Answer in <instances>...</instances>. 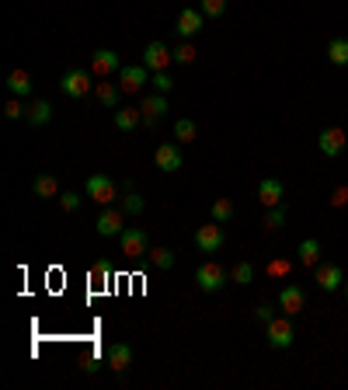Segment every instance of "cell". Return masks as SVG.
<instances>
[{
  "label": "cell",
  "instance_id": "cell-17",
  "mask_svg": "<svg viewBox=\"0 0 348 390\" xmlns=\"http://www.w3.org/2000/svg\"><path fill=\"white\" fill-rule=\"evenodd\" d=\"M105 362H108V369H112V373H126L129 366H132V345H126V342H112V345H108Z\"/></svg>",
  "mask_w": 348,
  "mask_h": 390
},
{
  "label": "cell",
  "instance_id": "cell-24",
  "mask_svg": "<svg viewBox=\"0 0 348 390\" xmlns=\"http://www.w3.org/2000/svg\"><path fill=\"white\" fill-rule=\"evenodd\" d=\"M25 119H28L32 126H49V122H53V105H49V101H35Z\"/></svg>",
  "mask_w": 348,
  "mask_h": 390
},
{
  "label": "cell",
  "instance_id": "cell-2",
  "mask_svg": "<svg viewBox=\"0 0 348 390\" xmlns=\"http://www.w3.org/2000/svg\"><path fill=\"white\" fill-rule=\"evenodd\" d=\"M60 91L66 98H73V101H80V98H88L95 91V80H91V70H66L63 77H60Z\"/></svg>",
  "mask_w": 348,
  "mask_h": 390
},
{
  "label": "cell",
  "instance_id": "cell-40",
  "mask_svg": "<svg viewBox=\"0 0 348 390\" xmlns=\"http://www.w3.org/2000/svg\"><path fill=\"white\" fill-rule=\"evenodd\" d=\"M108 275H112V265H108V261H97L95 268H91V279H95V283L108 279Z\"/></svg>",
  "mask_w": 348,
  "mask_h": 390
},
{
  "label": "cell",
  "instance_id": "cell-35",
  "mask_svg": "<svg viewBox=\"0 0 348 390\" xmlns=\"http://www.w3.org/2000/svg\"><path fill=\"white\" fill-rule=\"evenodd\" d=\"M150 84H154V88H157L160 95H167V91H171V88H174V77H171V73H167V70H160V73H154V77H150Z\"/></svg>",
  "mask_w": 348,
  "mask_h": 390
},
{
  "label": "cell",
  "instance_id": "cell-39",
  "mask_svg": "<svg viewBox=\"0 0 348 390\" xmlns=\"http://www.w3.org/2000/svg\"><path fill=\"white\" fill-rule=\"evenodd\" d=\"M254 317H258V321H265V325H268V321H272V317H275V310H272V303H258V307H254Z\"/></svg>",
  "mask_w": 348,
  "mask_h": 390
},
{
  "label": "cell",
  "instance_id": "cell-27",
  "mask_svg": "<svg viewBox=\"0 0 348 390\" xmlns=\"http://www.w3.org/2000/svg\"><path fill=\"white\" fill-rule=\"evenodd\" d=\"M254 279V265L251 261H241V265H233L230 268V283H237V286H251Z\"/></svg>",
  "mask_w": 348,
  "mask_h": 390
},
{
  "label": "cell",
  "instance_id": "cell-5",
  "mask_svg": "<svg viewBox=\"0 0 348 390\" xmlns=\"http://www.w3.org/2000/svg\"><path fill=\"white\" fill-rule=\"evenodd\" d=\"M150 84V70L143 63H122L119 70V88H122V95H136V91H143Z\"/></svg>",
  "mask_w": 348,
  "mask_h": 390
},
{
  "label": "cell",
  "instance_id": "cell-31",
  "mask_svg": "<svg viewBox=\"0 0 348 390\" xmlns=\"http://www.w3.org/2000/svg\"><path fill=\"white\" fill-rule=\"evenodd\" d=\"M150 261H154V268H174L178 255L171 248H150Z\"/></svg>",
  "mask_w": 348,
  "mask_h": 390
},
{
  "label": "cell",
  "instance_id": "cell-29",
  "mask_svg": "<svg viewBox=\"0 0 348 390\" xmlns=\"http://www.w3.org/2000/svg\"><path fill=\"white\" fill-rule=\"evenodd\" d=\"M122 213H126V216H139V213H143V195L132 192V185L122 192Z\"/></svg>",
  "mask_w": 348,
  "mask_h": 390
},
{
  "label": "cell",
  "instance_id": "cell-13",
  "mask_svg": "<svg viewBox=\"0 0 348 390\" xmlns=\"http://www.w3.org/2000/svg\"><path fill=\"white\" fill-rule=\"evenodd\" d=\"M171 60H174V53H171L164 42H150V46L143 49V60H139V63L147 66L150 73H160V70H167Z\"/></svg>",
  "mask_w": 348,
  "mask_h": 390
},
{
  "label": "cell",
  "instance_id": "cell-11",
  "mask_svg": "<svg viewBox=\"0 0 348 390\" xmlns=\"http://www.w3.org/2000/svg\"><path fill=\"white\" fill-rule=\"evenodd\" d=\"M275 307H283V314L296 317V314H303V307H307V292L300 290L296 283H285L283 290H279V300H275Z\"/></svg>",
  "mask_w": 348,
  "mask_h": 390
},
{
  "label": "cell",
  "instance_id": "cell-28",
  "mask_svg": "<svg viewBox=\"0 0 348 390\" xmlns=\"http://www.w3.org/2000/svg\"><path fill=\"white\" fill-rule=\"evenodd\" d=\"M261 227L268 230V233H272V230H283V227H285V209H283V206H272V209H265V220H261Z\"/></svg>",
  "mask_w": 348,
  "mask_h": 390
},
{
  "label": "cell",
  "instance_id": "cell-1",
  "mask_svg": "<svg viewBox=\"0 0 348 390\" xmlns=\"http://www.w3.org/2000/svg\"><path fill=\"white\" fill-rule=\"evenodd\" d=\"M226 283H230V272L223 265H216V261H202L195 268V286L202 292H220Z\"/></svg>",
  "mask_w": 348,
  "mask_h": 390
},
{
  "label": "cell",
  "instance_id": "cell-6",
  "mask_svg": "<svg viewBox=\"0 0 348 390\" xmlns=\"http://www.w3.org/2000/svg\"><path fill=\"white\" fill-rule=\"evenodd\" d=\"M126 230V213L122 209H112V206H101L95 220V233L97 237H119Z\"/></svg>",
  "mask_w": 348,
  "mask_h": 390
},
{
  "label": "cell",
  "instance_id": "cell-33",
  "mask_svg": "<svg viewBox=\"0 0 348 390\" xmlns=\"http://www.w3.org/2000/svg\"><path fill=\"white\" fill-rule=\"evenodd\" d=\"M195 56H199V53H195V46H191V42H181V46L174 49V63H181V66L195 63Z\"/></svg>",
  "mask_w": 348,
  "mask_h": 390
},
{
  "label": "cell",
  "instance_id": "cell-21",
  "mask_svg": "<svg viewBox=\"0 0 348 390\" xmlns=\"http://www.w3.org/2000/svg\"><path fill=\"white\" fill-rule=\"evenodd\" d=\"M119 95H122V88L112 84L108 77H101V80L95 84V98L105 105V108H119Z\"/></svg>",
  "mask_w": 348,
  "mask_h": 390
},
{
  "label": "cell",
  "instance_id": "cell-25",
  "mask_svg": "<svg viewBox=\"0 0 348 390\" xmlns=\"http://www.w3.org/2000/svg\"><path fill=\"white\" fill-rule=\"evenodd\" d=\"M327 60L334 66H348V38H331L327 42Z\"/></svg>",
  "mask_w": 348,
  "mask_h": 390
},
{
  "label": "cell",
  "instance_id": "cell-10",
  "mask_svg": "<svg viewBox=\"0 0 348 390\" xmlns=\"http://www.w3.org/2000/svg\"><path fill=\"white\" fill-rule=\"evenodd\" d=\"M154 164H157L164 174H174L185 167V154H181V143H160L154 150Z\"/></svg>",
  "mask_w": 348,
  "mask_h": 390
},
{
  "label": "cell",
  "instance_id": "cell-34",
  "mask_svg": "<svg viewBox=\"0 0 348 390\" xmlns=\"http://www.w3.org/2000/svg\"><path fill=\"white\" fill-rule=\"evenodd\" d=\"M199 11H202L206 18H223V11H226V0H202V4H199Z\"/></svg>",
  "mask_w": 348,
  "mask_h": 390
},
{
  "label": "cell",
  "instance_id": "cell-42",
  "mask_svg": "<svg viewBox=\"0 0 348 390\" xmlns=\"http://www.w3.org/2000/svg\"><path fill=\"white\" fill-rule=\"evenodd\" d=\"M342 290H345V300H348V279H345V286H342Z\"/></svg>",
  "mask_w": 348,
  "mask_h": 390
},
{
  "label": "cell",
  "instance_id": "cell-22",
  "mask_svg": "<svg viewBox=\"0 0 348 390\" xmlns=\"http://www.w3.org/2000/svg\"><path fill=\"white\" fill-rule=\"evenodd\" d=\"M32 192H35V199H60V181L53 174H38Z\"/></svg>",
  "mask_w": 348,
  "mask_h": 390
},
{
  "label": "cell",
  "instance_id": "cell-8",
  "mask_svg": "<svg viewBox=\"0 0 348 390\" xmlns=\"http://www.w3.org/2000/svg\"><path fill=\"white\" fill-rule=\"evenodd\" d=\"M223 244H226V233H223V223H202V227L195 230V248L202 251V255H213V251H220Z\"/></svg>",
  "mask_w": 348,
  "mask_h": 390
},
{
  "label": "cell",
  "instance_id": "cell-30",
  "mask_svg": "<svg viewBox=\"0 0 348 390\" xmlns=\"http://www.w3.org/2000/svg\"><path fill=\"white\" fill-rule=\"evenodd\" d=\"M195 136H199V130H195L191 119H178V122H174V139H178V143H195Z\"/></svg>",
  "mask_w": 348,
  "mask_h": 390
},
{
  "label": "cell",
  "instance_id": "cell-4",
  "mask_svg": "<svg viewBox=\"0 0 348 390\" xmlns=\"http://www.w3.org/2000/svg\"><path fill=\"white\" fill-rule=\"evenodd\" d=\"M265 338H268V345H272V349H292V342H296L292 317H289V314H283V317H272V321L265 325Z\"/></svg>",
  "mask_w": 348,
  "mask_h": 390
},
{
  "label": "cell",
  "instance_id": "cell-3",
  "mask_svg": "<svg viewBox=\"0 0 348 390\" xmlns=\"http://www.w3.org/2000/svg\"><path fill=\"white\" fill-rule=\"evenodd\" d=\"M84 195L97 202V206H112L115 199H119V185H115V178H108V174H91L88 178V185H84Z\"/></svg>",
  "mask_w": 348,
  "mask_h": 390
},
{
  "label": "cell",
  "instance_id": "cell-26",
  "mask_svg": "<svg viewBox=\"0 0 348 390\" xmlns=\"http://www.w3.org/2000/svg\"><path fill=\"white\" fill-rule=\"evenodd\" d=\"M233 213H237V209H233V202H230V199H216V202L209 206V216H213L216 223H230V220H233Z\"/></svg>",
  "mask_w": 348,
  "mask_h": 390
},
{
  "label": "cell",
  "instance_id": "cell-32",
  "mask_svg": "<svg viewBox=\"0 0 348 390\" xmlns=\"http://www.w3.org/2000/svg\"><path fill=\"white\" fill-rule=\"evenodd\" d=\"M292 272V261L289 258H272L268 261V279H285Z\"/></svg>",
  "mask_w": 348,
  "mask_h": 390
},
{
  "label": "cell",
  "instance_id": "cell-23",
  "mask_svg": "<svg viewBox=\"0 0 348 390\" xmlns=\"http://www.w3.org/2000/svg\"><path fill=\"white\" fill-rule=\"evenodd\" d=\"M139 122H143V112L139 108H115V130L129 132V130H136Z\"/></svg>",
  "mask_w": 348,
  "mask_h": 390
},
{
  "label": "cell",
  "instance_id": "cell-41",
  "mask_svg": "<svg viewBox=\"0 0 348 390\" xmlns=\"http://www.w3.org/2000/svg\"><path fill=\"white\" fill-rule=\"evenodd\" d=\"M97 369H101V359H97V356L84 359V373H97Z\"/></svg>",
  "mask_w": 348,
  "mask_h": 390
},
{
  "label": "cell",
  "instance_id": "cell-19",
  "mask_svg": "<svg viewBox=\"0 0 348 390\" xmlns=\"http://www.w3.org/2000/svg\"><path fill=\"white\" fill-rule=\"evenodd\" d=\"M4 84H7V91H11L14 98H28V95H32V88H35L32 73H28V70H11Z\"/></svg>",
  "mask_w": 348,
  "mask_h": 390
},
{
  "label": "cell",
  "instance_id": "cell-9",
  "mask_svg": "<svg viewBox=\"0 0 348 390\" xmlns=\"http://www.w3.org/2000/svg\"><path fill=\"white\" fill-rule=\"evenodd\" d=\"M345 147H348V136L342 126H327V130H320V136H317V150L324 157H342Z\"/></svg>",
  "mask_w": 348,
  "mask_h": 390
},
{
  "label": "cell",
  "instance_id": "cell-16",
  "mask_svg": "<svg viewBox=\"0 0 348 390\" xmlns=\"http://www.w3.org/2000/svg\"><path fill=\"white\" fill-rule=\"evenodd\" d=\"M283 195H285V185L279 178H261V181H258V202H261L265 209L283 206Z\"/></svg>",
  "mask_w": 348,
  "mask_h": 390
},
{
  "label": "cell",
  "instance_id": "cell-20",
  "mask_svg": "<svg viewBox=\"0 0 348 390\" xmlns=\"http://www.w3.org/2000/svg\"><path fill=\"white\" fill-rule=\"evenodd\" d=\"M296 261H300V268H317V265H320V241H317V237H307V241H300Z\"/></svg>",
  "mask_w": 348,
  "mask_h": 390
},
{
  "label": "cell",
  "instance_id": "cell-18",
  "mask_svg": "<svg viewBox=\"0 0 348 390\" xmlns=\"http://www.w3.org/2000/svg\"><path fill=\"white\" fill-rule=\"evenodd\" d=\"M139 112H143V126H154L157 119H164L171 108H167V95H150V98H143V105H139Z\"/></svg>",
  "mask_w": 348,
  "mask_h": 390
},
{
  "label": "cell",
  "instance_id": "cell-15",
  "mask_svg": "<svg viewBox=\"0 0 348 390\" xmlns=\"http://www.w3.org/2000/svg\"><path fill=\"white\" fill-rule=\"evenodd\" d=\"M119 70H122V60H119L115 49H97L95 56H91V73H95L97 80L108 77V73H119Z\"/></svg>",
  "mask_w": 348,
  "mask_h": 390
},
{
  "label": "cell",
  "instance_id": "cell-7",
  "mask_svg": "<svg viewBox=\"0 0 348 390\" xmlns=\"http://www.w3.org/2000/svg\"><path fill=\"white\" fill-rule=\"evenodd\" d=\"M119 251L126 258H139V255H150V241H147V230L139 227H126L119 233Z\"/></svg>",
  "mask_w": 348,
  "mask_h": 390
},
{
  "label": "cell",
  "instance_id": "cell-12",
  "mask_svg": "<svg viewBox=\"0 0 348 390\" xmlns=\"http://www.w3.org/2000/svg\"><path fill=\"white\" fill-rule=\"evenodd\" d=\"M314 279H317V290L334 292L345 286V268H342V265H317Z\"/></svg>",
  "mask_w": 348,
  "mask_h": 390
},
{
  "label": "cell",
  "instance_id": "cell-38",
  "mask_svg": "<svg viewBox=\"0 0 348 390\" xmlns=\"http://www.w3.org/2000/svg\"><path fill=\"white\" fill-rule=\"evenodd\" d=\"M331 206H334V209H342V206H348V185H338V189L331 192Z\"/></svg>",
  "mask_w": 348,
  "mask_h": 390
},
{
  "label": "cell",
  "instance_id": "cell-14",
  "mask_svg": "<svg viewBox=\"0 0 348 390\" xmlns=\"http://www.w3.org/2000/svg\"><path fill=\"white\" fill-rule=\"evenodd\" d=\"M202 25H206V14H202L199 7H181V14H178V35H181L185 42L202 32Z\"/></svg>",
  "mask_w": 348,
  "mask_h": 390
},
{
  "label": "cell",
  "instance_id": "cell-37",
  "mask_svg": "<svg viewBox=\"0 0 348 390\" xmlns=\"http://www.w3.org/2000/svg\"><path fill=\"white\" fill-rule=\"evenodd\" d=\"M60 209H63V213H77V209H80V195L77 192H60Z\"/></svg>",
  "mask_w": 348,
  "mask_h": 390
},
{
  "label": "cell",
  "instance_id": "cell-36",
  "mask_svg": "<svg viewBox=\"0 0 348 390\" xmlns=\"http://www.w3.org/2000/svg\"><path fill=\"white\" fill-rule=\"evenodd\" d=\"M4 115H7L11 122H18L21 115H28V108H21V101H18V98H11V101L4 105Z\"/></svg>",
  "mask_w": 348,
  "mask_h": 390
}]
</instances>
